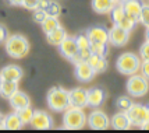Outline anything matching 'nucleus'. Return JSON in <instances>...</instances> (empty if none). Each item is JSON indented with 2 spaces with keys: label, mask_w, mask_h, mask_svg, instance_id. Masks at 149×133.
I'll list each match as a JSON object with an SVG mask.
<instances>
[{
  "label": "nucleus",
  "mask_w": 149,
  "mask_h": 133,
  "mask_svg": "<svg viewBox=\"0 0 149 133\" xmlns=\"http://www.w3.org/2000/svg\"><path fill=\"white\" fill-rule=\"evenodd\" d=\"M33 112H35V111L31 108V105L25 106V108H22V109H19V111H17L19 119H21V122H22L24 125L31 123V119H32V116H33Z\"/></svg>",
  "instance_id": "24"
},
{
  "label": "nucleus",
  "mask_w": 149,
  "mask_h": 133,
  "mask_svg": "<svg viewBox=\"0 0 149 133\" xmlns=\"http://www.w3.org/2000/svg\"><path fill=\"white\" fill-rule=\"evenodd\" d=\"M58 51H60V53L64 56L65 59L71 60L78 52V46H77V42H75V38H72V37H65L64 39L60 42Z\"/></svg>",
  "instance_id": "12"
},
{
  "label": "nucleus",
  "mask_w": 149,
  "mask_h": 133,
  "mask_svg": "<svg viewBox=\"0 0 149 133\" xmlns=\"http://www.w3.org/2000/svg\"><path fill=\"white\" fill-rule=\"evenodd\" d=\"M7 38H8V31H7L6 27L0 24V44H1V42H4Z\"/></svg>",
  "instance_id": "35"
},
{
  "label": "nucleus",
  "mask_w": 149,
  "mask_h": 133,
  "mask_svg": "<svg viewBox=\"0 0 149 133\" xmlns=\"http://www.w3.org/2000/svg\"><path fill=\"white\" fill-rule=\"evenodd\" d=\"M95 70H93V67L86 62H79L75 65V77L78 80H81V81H89V80L93 79V76H95Z\"/></svg>",
  "instance_id": "15"
},
{
  "label": "nucleus",
  "mask_w": 149,
  "mask_h": 133,
  "mask_svg": "<svg viewBox=\"0 0 149 133\" xmlns=\"http://www.w3.org/2000/svg\"><path fill=\"white\" fill-rule=\"evenodd\" d=\"M68 98H70V106L82 108V109L88 106V93L84 88H74L68 91Z\"/></svg>",
  "instance_id": "11"
},
{
  "label": "nucleus",
  "mask_w": 149,
  "mask_h": 133,
  "mask_svg": "<svg viewBox=\"0 0 149 133\" xmlns=\"http://www.w3.org/2000/svg\"><path fill=\"white\" fill-rule=\"evenodd\" d=\"M0 83H1V80H0Z\"/></svg>",
  "instance_id": "41"
},
{
  "label": "nucleus",
  "mask_w": 149,
  "mask_h": 133,
  "mask_svg": "<svg viewBox=\"0 0 149 133\" xmlns=\"http://www.w3.org/2000/svg\"><path fill=\"white\" fill-rule=\"evenodd\" d=\"M127 116L130 119L131 125L142 126L145 122L149 120V106L142 104H132L127 111Z\"/></svg>",
  "instance_id": "6"
},
{
  "label": "nucleus",
  "mask_w": 149,
  "mask_h": 133,
  "mask_svg": "<svg viewBox=\"0 0 149 133\" xmlns=\"http://www.w3.org/2000/svg\"><path fill=\"white\" fill-rule=\"evenodd\" d=\"M18 91V81H1L0 83V95L4 98H11Z\"/></svg>",
  "instance_id": "20"
},
{
  "label": "nucleus",
  "mask_w": 149,
  "mask_h": 133,
  "mask_svg": "<svg viewBox=\"0 0 149 133\" xmlns=\"http://www.w3.org/2000/svg\"><path fill=\"white\" fill-rule=\"evenodd\" d=\"M46 15H50V17H58L60 13H61V7L57 1H52L50 0V4L47 6V8L45 10Z\"/></svg>",
  "instance_id": "28"
},
{
  "label": "nucleus",
  "mask_w": 149,
  "mask_h": 133,
  "mask_svg": "<svg viewBox=\"0 0 149 133\" xmlns=\"http://www.w3.org/2000/svg\"><path fill=\"white\" fill-rule=\"evenodd\" d=\"M117 108L120 109V111H123V112H127L128 111V108H130L134 102H132V100H131L130 97H125V95H123V97H118V100H117Z\"/></svg>",
  "instance_id": "26"
},
{
  "label": "nucleus",
  "mask_w": 149,
  "mask_h": 133,
  "mask_svg": "<svg viewBox=\"0 0 149 133\" xmlns=\"http://www.w3.org/2000/svg\"><path fill=\"white\" fill-rule=\"evenodd\" d=\"M86 122L89 127L95 129V130H103L110 126V119L109 116L102 111H93L89 115V118H86Z\"/></svg>",
  "instance_id": "7"
},
{
  "label": "nucleus",
  "mask_w": 149,
  "mask_h": 133,
  "mask_svg": "<svg viewBox=\"0 0 149 133\" xmlns=\"http://www.w3.org/2000/svg\"><path fill=\"white\" fill-rule=\"evenodd\" d=\"M86 123V115H85L82 108H75V106H68L64 111L63 116V125L65 129H81Z\"/></svg>",
  "instance_id": "3"
},
{
  "label": "nucleus",
  "mask_w": 149,
  "mask_h": 133,
  "mask_svg": "<svg viewBox=\"0 0 149 133\" xmlns=\"http://www.w3.org/2000/svg\"><path fill=\"white\" fill-rule=\"evenodd\" d=\"M65 37H67V34H65V30L63 27H57L56 30H53V31H50L49 34H46L47 42H49L50 45H54V46H58L60 42L64 39Z\"/></svg>",
  "instance_id": "21"
},
{
  "label": "nucleus",
  "mask_w": 149,
  "mask_h": 133,
  "mask_svg": "<svg viewBox=\"0 0 149 133\" xmlns=\"http://www.w3.org/2000/svg\"><path fill=\"white\" fill-rule=\"evenodd\" d=\"M143 24L145 27H149V4H143L142 10H141V14H139V21Z\"/></svg>",
  "instance_id": "29"
},
{
  "label": "nucleus",
  "mask_w": 149,
  "mask_h": 133,
  "mask_svg": "<svg viewBox=\"0 0 149 133\" xmlns=\"http://www.w3.org/2000/svg\"><path fill=\"white\" fill-rule=\"evenodd\" d=\"M88 93V106L92 108H97L106 101V93H104L102 88H91V90H86Z\"/></svg>",
  "instance_id": "16"
},
{
  "label": "nucleus",
  "mask_w": 149,
  "mask_h": 133,
  "mask_svg": "<svg viewBox=\"0 0 149 133\" xmlns=\"http://www.w3.org/2000/svg\"><path fill=\"white\" fill-rule=\"evenodd\" d=\"M141 127H142V129H145V130H149V120H148V122H145Z\"/></svg>",
  "instance_id": "37"
},
{
  "label": "nucleus",
  "mask_w": 149,
  "mask_h": 133,
  "mask_svg": "<svg viewBox=\"0 0 149 133\" xmlns=\"http://www.w3.org/2000/svg\"><path fill=\"white\" fill-rule=\"evenodd\" d=\"M91 52L92 53H96L99 56H107V53H109V46H107V44H91Z\"/></svg>",
  "instance_id": "25"
},
{
  "label": "nucleus",
  "mask_w": 149,
  "mask_h": 133,
  "mask_svg": "<svg viewBox=\"0 0 149 133\" xmlns=\"http://www.w3.org/2000/svg\"><path fill=\"white\" fill-rule=\"evenodd\" d=\"M127 0H118V3H125Z\"/></svg>",
  "instance_id": "40"
},
{
  "label": "nucleus",
  "mask_w": 149,
  "mask_h": 133,
  "mask_svg": "<svg viewBox=\"0 0 149 133\" xmlns=\"http://www.w3.org/2000/svg\"><path fill=\"white\" fill-rule=\"evenodd\" d=\"M145 35H146V41H149V27H146V34Z\"/></svg>",
  "instance_id": "38"
},
{
  "label": "nucleus",
  "mask_w": 149,
  "mask_h": 133,
  "mask_svg": "<svg viewBox=\"0 0 149 133\" xmlns=\"http://www.w3.org/2000/svg\"><path fill=\"white\" fill-rule=\"evenodd\" d=\"M127 91L134 98H141L149 91V81L142 74H131L127 81Z\"/></svg>",
  "instance_id": "5"
},
{
  "label": "nucleus",
  "mask_w": 149,
  "mask_h": 133,
  "mask_svg": "<svg viewBox=\"0 0 149 133\" xmlns=\"http://www.w3.org/2000/svg\"><path fill=\"white\" fill-rule=\"evenodd\" d=\"M8 1V4H11V6H22V1L24 0H7Z\"/></svg>",
  "instance_id": "36"
},
{
  "label": "nucleus",
  "mask_w": 149,
  "mask_h": 133,
  "mask_svg": "<svg viewBox=\"0 0 149 133\" xmlns=\"http://www.w3.org/2000/svg\"><path fill=\"white\" fill-rule=\"evenodd\" d=\"M130 39V32L118 25H113L109 30V44L113 46H124Z\"/></svg>",
  "instance_id": "8"
},
{
  "label": "nucleus",
  "mask_w": 149,
  "mask_h": 133,
  "mask_svg": "<svg viewBox=\"0 0 149 133\" xmlns=\"http://www.w3.org/2000/svg\"><path fill=\"white\" fill-rule=\"evenodd\" d=\"M139 58L142 60H149V41H145L139 49Z\"/></svg>",
  "instance_id": "31"
},
{
  "label": "nucleus",
  "mask_w": 149,
  "mask_h": 133,
  "mask_svg": "<svg viewBox=\"0 0 149 133\" xmlns=\"http://www.w3.org/2000/svg\"><path fill=\"white\" fill-rule=\"evenodd\" d=\"M47 105L52 111L56 112H64L70 106V98H68V91L61 88V87H53L47 93Z\"/></svg>",
  "instance_id": "2"
},
{
  "label": "nucleus",
  "mask_w": 149,
  "mask_h": 133,
  "mask_svg": "<svg viewBox=\"0 0 149 133\" xmlns=\"http://www.w3.org/2000/svg\"><path fill=\"white\" fill-rule=\"evenodd\" d=\"M3 118H4V116L0 113V129H1V122H3Z\"/></svg>",
  "instance_id": "39"
},
{
  "label": "nucleus",
  "mask_w": 149,
  "mask_h": 133,
  "mask_svg": "<svg viewBox=\"0 0 149 133\" xmlns=\"http://www.w3.org/2000/svg\"><path fill=\"white\" fill-rule=\"evenodd\" d=\"M142 6H143L142 0H127L125 3H123L125 14H127L132 21H135V23L139 21V14H141Z\"/></svg>",
  "instance_id": "14"
},
{
  "label": "nucleus",
  "mask_w": 149,
  "mask_h": 133,
  "mask_svg": "<svg viewBox=\"0 0 149 133\" xmlns=\"http://www.w3.org/2000/svg\"><path fill=\"white\" fill-rule=\"evenodd\" d=\"M107 67H109V62L104 56H102L96 63V66H95V73H103V72L107 70Z\"/></svg>",
  "instance_id": "30"
},
{
  "label": "nucleus",
  "mask_w": 149,
  "mask_h": 133,
  "mask_svg": "<svg viewBox=\"0 0 149 133\" xmlns=\"http://www.w3.org/2000/svg\"><path fill=\"white\" fill-rule=\"evenodd\" d=\"M22 69L17 65H8L0 70L1 81H19L22 79Z\"/></svg>",
  "instance_id": "13"
},
{
  "label": "nucleus",
  "mask_w": 149,
  "mask_h": 133,
  "mask_svg": "<svg viewBox=\"0 0 149 133\" xmlns=\"http://www.w3.org/2000/svg\"><path fill=\"white\" fill-rule=\"evenodd\" d=\"M4 48L8 56L21 59L29 53V42L22 35H8L4 41Z\"/></svg>",
  "instance_id": "1"
},
{
  "label": "nucleus",
  "mask_w": 149,
  "mask_h": 133,
  "mask_svg": "<svg viewBox=\"0 0 149 133\" xmlns=\"http://www.w3.org/2000/svg\"><path fill=\"white\" fill-rule=\"evenodd\" d=\"M42 24V30L45 34H49L50 31L56 30L57 27H60V23H58L57 17H50V15H46L45 20L40 23Z\"/></svg>",
  "instance_id": "23"
},
{
  "label": "nucleus",
  "mask_w": 149,
  "mask_h": 133,
  "mask_svg": "<svg viewBox=\"0 0 149 133\" xmlns=\"http://www.w3.org/2000/svg\"><path fill=\"white\" fill-rule=\"evenodd\" d=\"M45 17H46V13L45 11H42L40 8H35L33 10V20L36 21V23H42V21L45 20Z\"/></svg>",
  "instance_id": "33"
},
{
  "label": "nucleus",
  "mask_w": 149,
  "mask_h": 133,
  "mask_svg": "<svg viewBox=\"0 0 149 133\" xmlns=\"http://www.w3.org/2000/svg\"><path fill=\"white\" fill-rule=\"evenodd\" d=\"M114 6L113 0H92V8L97 14L110 13V10Z\"/></svg>",
  "instance_id": "22"
},
{
  "label": "nucleus",
  "mask_w": 149,
  "mask_h": 133,
  "mask_svg": "<svg viewBox=\"0 0 149 133\" xmlns=\"http://www.w3.org/2000/svg\"><path fill=\"white\" fill-rule=\"evenodd\" d=\"M31 125L33 129H39V130L50 129L53 126V118L52 115H49L45 111H35L31 119Z\"/></svg>",
  "instance_id": "9"
},
{
  "label": "nucleus",
  "mask_w": 149,
  "mask_h": 133,
  "mask_svg": "<svg viewBox=\"0 0 149 133\" xmlns=\"http://www.w3.org/2000/svg\"><path fill=\"white\" fill-rule=\"evenodd\" d=\"M22 126H24V123L21 122L17 112L6 115L3 118V122H1V129H7V130H18Z\"/></svg>",
  "instance_id": "18"
},
{
  "label": "nucleus",
  "mask_w": 149,
  "mask_h": 133,
  "mask_svg": "<svg viewBox=\"0 0 149 133\" xmlns=\"http://www.w3.org/2000/svg\"><path fill=\"white\" fill-rule=\"evenodd\" d=\"M110 125L111 127L114 129H118V130H124V129H128L131 126V122L127 116V112H123L120 111L118 113H116L110 120Z\"/></svg>",
  "instance_id": "19"
},
{
  "label": "nucleus",
  "mask_w": 149,
  "mask_h": 133,
  "mask_svg": "<svg viewBox=\"0 0 149 133\" xmlns=\"http://www.w3.org/2000/svg\"><path fill=\"white\" fill-rule=\"evenodd\" d=\"M86 35L91 41V44H109V30H106L104 27H91L86 31Z\"/></svg>",
  "instance_id": "10"
},
{
  "label": "nucleus",
  "mask_w": 149,
  "mask_h": 133,
  "mask_svg": "<svg viewBox=\"0 0 149 133\" xmlns=\"http://www.w3.org/2000/svg\"><path fill=\"white\" fill-rule=\"evenodd\" d=\"M75 42H77L78 51H81V49H89V46H91V41H89L86 34H79L77 38H75Z\"/></svg>",
  "instance_id": "27"
},
{
  "label": "nucleus",
  "mask_w": 149,
  "mask_h": 133,
  "mask_svg": "<svg viewBox=\"0 0 149 133\" xmlns=\"http://www.w3.org/2000/svg\"><path fill=\"white\" fill-rule=\"evenodd\" d=\"M116 67L117 70L121 74L125 76H131V74H135L139 67H141V59L136 56L135 53H123L116 62Z\"/></svg>",
  "instance_id": "4"
},
{
  "label": "nucleus",
  "mask_w": 149,
  "mask_h": 133,
  "mask_svg": "<svg viewBox=\"0 0 149 133\" xmlns=\"http://www.w3.org/2000/svg\"><path fill=\"white\" fill-rule=\"evenodd\" d=\"M10 105H11V108L17 112L19 109H22V108H25V106L31 105V100H29V97H28L25 93L17 91V93L10 98Z\"/></svg>",
  "instance_id": "17"
},
{
  "label": "nucleus",
  "mask_w": 149,
  "mask_h": 133,
  "mask_svg": "<svg viewBox=\"0 0 149 133\" xmlns=\"http://www.w3.org/2000/svg\"><path fill=\"white\" fill-rule=\"evenodd\" d=\"M39 3H40V0H24L22 6L25 8H28V10H35L39 6Z\"/></svg>",
  "instance_id": "32"
},
{
  "label": "nucleus",
  "mask_w": 149,
  "mask_h": 133,
  "mask_svg": "<svg viewBox=\"0 0 149 133\" xmlns=\"http://www.w3.org/2000/svg\"><path fill=\"white\" fill-rule=\"evenodd\" d=\"M139 70H141L142 76H145V77L149 80V60H143L142 63H141V67H139Z\"/></svg>",
  "instance_id": "34"
}]
</instances>
